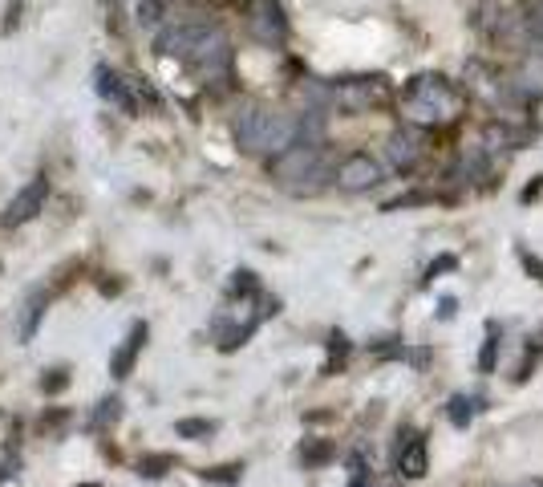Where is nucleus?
<instances>
[{"label":"nucleus","instance_id":"obj_20","mask_svg":"<svg viewBox=\"0 0 543 487\" xmlns=\"http://www.w3.org/2000/svg\"><path fill=\"white\" fill-rule=\"evenodd\" d=\"M329 455H332V447H329V442H309V447L301 451V459H304V463H325Z\"/></svg>","mask_w":543,"mask_h":487},{"label":"nucleus","instance_id":"obj_7","mask_svg":"<svg viewBox=\"0 0 543 487\" xmlns=\"http://www.w3.org/2000/svg\"><path fill=\"white\" fill-rule=\"evenodd\" d=\"M381 183V163L373 159V154H365V151H357V154H349L345 163L337 167V187L341 191H370V187H378Z\"/></svg>","mask_w":543,"mask_h":487},{"label":"nucleus","instance_id":"obj_25","mask_svg":"<svg viewBox=\"0 0 543 487\" xmlns=\"http://www.w3.org/2000/svg\"><path fill=\"white\" fill-rule=\"evenodd\" d=\"M446 268H454V256H442V260H434V264H430V276L446 273Z\"/></svg>","mask_w":543,"mask_h":487},{"label":"nucleus","instance_id":"obj_4","mask_svg":"<svg viewBox=\"0 0 543 487\" xmlns=\"http://www.w3.org/2000/svg\"><path fill=\"white\" fill-rule=\"evenodd\" d=\"M272 175L284 183V187H292V191L317 187V179L325 175V151H321L317 143L288 146L284 154H276V159H272Z\"/></svg>","mask_w":543,"mask_h":487},{"label":"nucleus","instance_id":"obj_13","mask_svg":"<svg viewBox=\"0 0 543 487\" xmlns=\"http://www.w3.org/2000/svg\"><path fill=\"white\" fill-rule=\"evenodd\" d=\"M385 151H390V163L398 171H410L418 163V134L414 130H398V134H390V143H385Z\"/></svg>","mask_w":543,"mask_h":487},{"label":"nucleus","instance_id":"obj_6","mask_svg":"<svg viewBox=\"0 0 543 487\" xmlns=\"http://www.w3.org/2000/svg\"><path fill=\"white\" fill-rule=\"evenodd\" d=\"M45 199H49V179H45V175L29 179V183H25V187L13 195V204H8L5 224H8V228H21V224H29L37 212H45Z\"/></svg>","mask_w":543,"mask_h":487},{"label":"nucleus","instance_id":"obj_23","mask_svg":"<svg viewBox=\"0 0 543 487\" xmlns=\"http://www.w3.org/2000/svg\"><path fill=\"white\" fill-rule=\"evenodd\" d=\"M467 419H470V403H467V398H450V422L467 426Z\"/></svg>","mask_w":543,"mask_h":487},{"label":"nucleus","instance_id":"obj_5","mask_svg":"<svg viewBox=\"0 0 543 487\" xmlns=\"http://www.w3.org/2000/svg\"><path fill=\"white\" fill-rule=\"evenodd\" d=\"M248 33L260 45H280L284 41L288 21H284L280 0H248Z\"/></svg>","mask_w":543,"mask_h":487},{"label":"nucleus","instance_id":"obj_14","mask_svg":"<svg viewBox=\"0 0 543 487\" xmlns=\"http://www.w3.org/2000/svg\"><path fill=\"white\" fill-rule=\"evenodd\" d=\"M118 414H122V398H102L90 414V431H106V426L118 422Z\"/></svg>","mask_w":543,"mask_h":487},{"label":"nucleus","instance_id":"obj_16","mask_svg":"<svg viewBox=\"0 0 543 487\" xmlns=\"http://www.w3.org/2000/svg\"><path fill=\"white\" fill-rule=\"evenodd\" d=\"M174 467V455H146L143 463H138V475H146V480H159Z\"/></svg>","mask_w":543,"mask_h":487},{"label":"nucleus","instance_id":"obj_24","mask_svg":"<svg viewBox=\"0 0 543 487\" xmlns=\"http://www.w3.org/2000/svg\"><path fill=\"white\" fill-rule=\"evenodd\" d=\"M349 487H370V472H365L361 455H353V480H349Z\"/></svg>","mask_w":543,"mask_h":487},{"label":"nucleus","instance_id":"obj_8","mask_svg":"<svg viewBox=\"0 0 543 487\" xmlns=\"http://www.w3.org/2000/svg\"><path fill=\"white\" fill-rule=\"evenodd\" d=\"M94 90H98L114 110H122V114H138L134 82H130V77H122V74H114L110 65H98V69H94Z\"/></svg>","mask_w":543,"mask_h":487},{"label":"nucleus","instance_id":"obj_21","mask_svg":"<svg viewBox=\"0 0 543 487\" xmlns=\"http://www.w3.org/2000/svg\"><path fill=\"white\" fill-rule=\"evenodd\" d=\"M65 386H69L65 370H49V378H41V390H45V394H57V390H65Z\"/></svg>","mask_w":543,"mask_h":487},{"label":"nucleus","instance_id":"obj_17","mask_svg":"<svg viewBox=\"0 0 543 487\" xmlns=\"http://www.w3.org/2000/svg\"><path fill=\"white\" fill-rule=\"evenodd\" d=\"M523 25H528L531 41L543 45V5H528V16H523Z\"/></svg>","mask_w":543,"mask_h":487},{"label":"nucleus","instance_id":"obj_19","mask_svg":"<svg viewBox=\"0 0 543 487\" xmlns=\"http://www.w3.org/2000/svg\"><path fill=\"white\" fill-rule=\"evenodd\" d=\"M203 480H212V483H235V480H240V467H235V463L212 467V472H203Z\"/></svg>","mask_w":543,"mask_h":487},{"label":"nucleus","instance_id":"obj_9","mask_svg":"<svg viewBox=\"0 0 543 487\" xmlns=\"http://www.w3.org/2000/svg\"><path fill=\"white\" fill-rule=\"evenodd\" d=\"M146 321H134V325L126 329V337H122V345L114 350V358H110V373L114 378H126L130 370H134V362H138V353H143V345H146Z\"/></svg>","mask_w":543,"mask_h":487},{"label":"nucleus","instance_id":"obj_3","mask_svg":"<svg viewBox=\"0 0 543 487\" xmlns=\"http://www.w3.org/2000/svg\"><path fill=\"white\" fill-rule=\"evenodd\" d=\"M406 102H410V114L418 122H446L459 114V94L450 90L446 77H414L406 85Z\"/></svg>","mask_w":543,"mask_h":487},{"label":"nucleus","instance_id":"obj_12","mask_svg":"<svg viewBox=\"0 0 543 487\" xmlns=\"http://www.w3.org/2000/svg\"><path fill=\"white\" fill-rule=\"evenodd\" d=\"M398 472L406 475V480H422V475L430 472V459H426V442L422 439L410 434V442L398 451Z\"/></svg>","mask_w":543,"mask_h":487},{"label":"nucleus","instance_id":"obj_27","mask_svg":"<svg viewBox=\"0 0 543 487\" xmlns=\"http://www.w3.org/2000/svg\"><path fill=\"white\" fill-rule=\"evenodd\" d=\"M531 487H543V483H531Z\"/></svg>","mask_w":543,"mask_h":487},{"label":"nucleus","instance_id":"obj_18","mask_svg":"<svg viewBox=\"0 0 543 487\" xmlns=\"http://www.w3.org/2000/svg\"><path fill=\"white\" fill-rule=\"evenodd\" d=\"M138 5V21L143 25H159L163 21V0H134Z\"/></svg>","mask_w":543,"mask_h":487},{"label":"nucleus","instance_id":"obj_26","mask_svg":"<svg viewBox=\"0 0 543 487\" xmlns=\"http://www.w3.org/2000/svg\"><path fill=\"white\" fill-rule=\"evenodd\" d=\"M82 487H98V483H82Z\"/></svg>","mask_w":543,"mask_h":487},{"label":"nucleus","instance_id":"obj_15","mask_svg":"<svg viewBox=\"0 0 543 487\" xmlns=\"http://www.w3.org/2000/svg\"><path fill=\"white\" fill-rule=\"evenodd\" d=\"M174 434H179V439H212L215 422L212 419H183V422H174Z\"/></svg>","mask_w":543,"mask_h":487},{"label":"nucleus","instance_id":"obj_11","mask_svg":"<svg viewBox=\"0 0 543 487\" xmlns=\"http://www.w3.org/2000/svg\"><path fill=\"white\" fill-rule=\"evenodd\" d=\"M511 85L519 94H528V98H543V54H528V57H523V65L515 69Z\"/></svg>","mask_w":543,"mask_h":487},{"label":"nucleus","instance_id":"obj_22","mask_svg":"<svg viewBox=\"0 0 543 487\" xmlns=\"http://www.w3.org/2000/svg\"><path fill=\"white\" fill-rule=\"evenodd\" d=\"M495 353H499V337L490 333V337H487V345H483V358H479V370H483V373L495 370Z\"/></svg>","mask_w":543,"mask_h":487},{"label":"nucleus","instance_id":"obj_10","mask_svg":"<svg viewBox=\"0 0 543 487\" xmlns=\"http://www.w3.org/2000/svg\"><path fill=\"white\" fill-rule=\"evenodd\" d=\"M45 304H49V293L45 289H33L29 297L21 304V321H16V337H21V345L33 342V333H37L41 317H45Z\"/></svg>","mask_w":543,"mask_h":487},{"label":"nucleus","instance_id":"obj_2","mask_svg":"<svg viewBox=\"0 0 543 487\" xmlns=\"http://www.w3.org/2000/svg\"><path fill=\"white\" fill-rule=\"evenodd\" d=\"M232 134L243 151L252 154H284L288 146L301 143L304 122L292 114H280V110H264V106H248L240 110L232 122Z\"/></svg>","mask_w":543,"mask_h":487},{"label":"nucleus","instance_id":"obj_1","mask_svg":"<svg viewBox=\"0 0 543 487\" xmlns=\"http://www.w3.org/2000/svg\"><path fill=\"white\" fill-rule=\"evenodd\" d=\"M163 57H179L187 61L191 69L207 77H219L232 61V49H227V37L215 29V25H199V21H183V25H171V29L159 33L154 41Z\"/></svg>","mask_w":543,"mask_h":487}]
</instances>
